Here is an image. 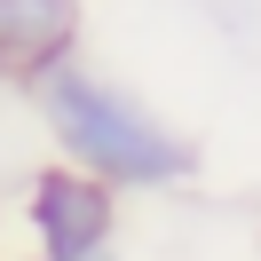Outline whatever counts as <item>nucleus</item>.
<instances>
[{"label":"nucleus","mask_w":261,"mask_h":261,"mask_svg":"<svg viewBox=\"0 0 261 261\" xmlns=\"http://www.w3.org/2000/svg\"><path fill=\"white\" fill-rule=\"evenodd\" d=\"M32 119L48 135V159L80 166V174L111 182L119 198H166V190H190L206 150H198L190 127L159 111L150 95H135L127 80H111L103 64H64L32 87Z\"/></svg>","instance_id":"f257e3e1"},{"label":"nucleus","mask_w":261,"mask_h":261,"mask_svg":"<svg viewBox=\"0 0 261 261\" xmlns=\"http://www.w3.org/2000/svg\"><path fill=\"white\" fill-rule=\"evenodd\" d=\"M16 229H24V253H40V261L103 253V245H119V229H127V198H119L111 182L64 166V159H40L32 174L16 182Z\"/></svg>","instance_id":"f03ea898"},{"label":"nucleus","mask_w":261,"mask_h":261,"mask_svg":"<svg viewBox=\"0 0 261 261\" xmlns=\"http://www.w3.org/2000/svg\"><path fill=\"white\" fill-rule=\"evenodd\" d=\"M87 56V0H0V87L32 95Z\"/></svg>","instance_id":"7ed1b4c3"},{"label":"nucleus","mask_w":261,"mask_h":261,"mask_svg":"<svg viewBox=\"0 0 261 261\" xmlns=\"http://www.w3.org/2000/svg\"><path fill=\"white\" fill-rule=\"evenodd\" d=\"M24 261H40V253H24ZM71 261H119V245H103V253H71Z\"/></svg>","instance_id":"20e7f679"}]
</instances>
